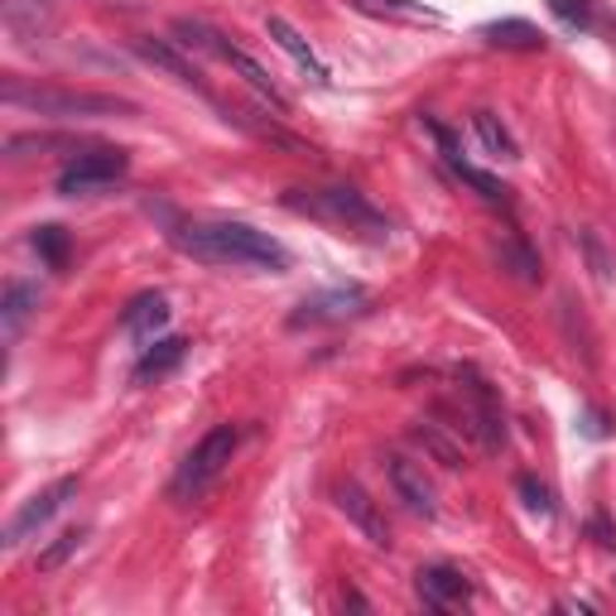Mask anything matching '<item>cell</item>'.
<instances>
[{
    "label": "cell",
    "mask_w": 616,
    "mask_h": 616,
    "mask_svg": "<svg viewBox=\"0 0 616 616\" xmlns=\"http://www.w3.org/2000/svg\"><path fill=\"white\" fill-rule=\"evenodd\" d=\"M173 246L188 250L193 260H208V266H242L270 275H284L294 260L270 232H256L246 222H188L173 232Z\"/></svg>",
    "instance_id": "cell-1"
},
{
    "label": "cell",
    "mask_w": 616,
    "mask_h": 616,
    "mask_svg": "<svg viewBox=\"0 0 616 616\" xmlns=\"http://www.w3.org/2000/svg\"><path fill=\"white\" fill-rule=\"evenodd\" d=\"M0 97H5L10 107L40 111V116H54V121L135 116V102H121V97H107V92H78V87H24L20 78H5Z\"/></svg>",
    "instance_id": "cell-2"
},
{
    "label": "cell",
    "mask_w": 616,
    "mask_h": 616,
    "mask_svg": "<svg viewBox=\"0 0 616 616\" xmlns=\"http://www.w3.org/2000/svg\"><path fill=\"white\" fill-rule=\"evenodd\" d=\"M236 444H242V429H236V424H212V429L193 444V452L179 462L169 496L183 501V506H188V501H203L212 492V482L226 472V462H232Z\"/></svg>",
    "instance_id": "cell-3"
},
{
    "label": "cell",
    "mask_w": 616,
    "mask_h": 616,
    "mask_svg": "<svg viewBox=\"0 0 616 616\" xmlns=\"http://www.w3.org/2000/svg\"><path fill=\"white\" fill-rule=\"evenodd\" d=\"M289 208L309 212V217H323L333 226H347V232H361V236H371V242H385V232H391L385 217L357 193V188H313V193L289 198Z\"/></svg>",
    "instance_id": "cell-4"
},
{
    "label": "cell",
    "mask_w": 616,
    "mask_h": 616,
    "mask_svg": "<svg viewBox=\"0 0 616 616\" xmlns=\"http://www.w3.org/2000/svg\"><path fill=\"white\" fill-rule=\"evenodd\" d=\"M125 169H131L125 149H87V155H78L68 169L58 173V193H63V198L107 193V188H116V183L125 179Z\"/></svg>",
    "instance_id": "cell-5"
},
{
    "label": "cell",
    "mask_w": 616,
    "mask_h": 616,
    "mask_svg": "<svg viewBox=\"0 0 616 616\" xmlns=\"http://www.w3.org/2000/svg\"><path fill=\"white\" fill-rule=\"evenodd\" d=\"M458 395H462V424L477 434V444H482L486 452L506 448V419H501V405H496L492 385H486L477 371H462L458 376Z\"/></svg>",
    "instance_id": "cell-6"
},
{
    "label": "cell",
    "mask_w": 616,
    "mask_h": 616,
    "mask_svg": "<svg viewBox=\"0 0 616 616\" xmlns=\"http://www.w3.org/2000/svg\"><path fill=\"white\" fill-rule=\"evenodd\" d=\"M72 496H78V477H63V482L44 486L40 496H30L15 515H10V525H5V549H20L24 539H34V535H40L63 506H68Z\"/></svg>",
    "instance_id": "cell-7"
},
{
    "label": "cell",
    "mask_w": 616,
    "mask_h": 616,
    "mask_svg": "<svg viewBox=\"0 0 616 616\" xmlns=\"http://www.w3.org/2000/svg\"><path fill=\"white\" fill-rule=\"evenodd\" d=\"M381 468H385V482H391V492H395L400 506H405L410 515H424V520H434V515H438L434 482L424 477L419 462H410L405 452H385Z\"/></svg>",
    "instance_id": "cell-8"
},
{
    "label": "cell",
    "mask_w": 616,
    "mask_h": 616,
    "mask_svg": "<svg viewBox=\"0 0 616 616\" xmlns=\"http://www.w3.org/2000/svg\"><path fill=\"white\" fill-rule=\"evenodd\" d=\"M434 131V141H438V149H444V165L458 173L462 183L472 188L477 198H482V203H492V208H511V188L496 179V173H486V169H477L472 159H462V145L452 141V131H444V125H429Z\"/></svg>",
    "instance_id": "cell-9"
},
{
    "label": "cell",
    "mask_w": 616,
    "mask_h": 616,
    "mask_svg": "<svg viewBox=\"0 0 616 616\" xmlns=\"http://www.w3.org/2000/svg\"><path fill=\"white\" fill-rule=\"evenodd\" d=\"M337 511H343L347 520L357 525L361 539H367L371 549H391V525H385V515L376 511V501L361 492L357 482H343V486H337Z\"/></svg>",
    "instance_id": "cell-10"
},
{
    "label": "cell",
    "mask_w": 616,
    "mask_h": 616,
    "mask_svg": "<svg viewBox=\"0 0 616 616\" xmlns=\"http://www.w3.org/2000/svg\"><path fill=\"white\" fill-rule=\"evenodd\" d=\"M266 34H270V40L280 44V48H284L289 58L299 63V72H304V78H309L313 87H333V78H328V68H323V58L313 54V44H309L304 34H299V30H294V24H289L284 15H270V20H266Z\"/></svg>",
    "instance_id": "cell-11"
},
{
    "label": "cell",
    "mask_w": 616,
    "mask_h": 616,
    "mask_svg": "<svg viewBox=\"0 0 616 616\" xmlns=\"http://www.w3.org/2000/svg\"><path fill=\"white\" fill-rule=\"evenodd\" d=\"M121 328H125V337H135V343H155V333L169 328V299L165 294L131 299V309L121 313Z\"/></svg>",
    "instance_id": "cell-12"
},
{
    "label": "cell",
    "mask_w": 616,
    "mask_h": 616,
    "mask_svg": "<svg viewBox=\"0 0 616 616\" xmlns=\"http://www.w3.org/2000/svg\"><path fill=\"white\" fill-rule=\"evenodd\" d=\"M419 597L429 602V607H452V602L472 597V583L458 569H448V563H434V569L419 573Z\"/></svg>",
    "instance_id": "cell-13"
},
{
    "label": "cell",
    "mask_w": 616,
    "mask_h": 616,
    "mask_svg": "<svg viewBox=\"0 0 616 616\" xmlns=\"http://www.w3.org/2000/svg\"><path fill=\"white\" fill-rule=\"evenodd\" d=\"M361 304H367V294H361V289H337V294H323V299H304L289 323H294V328H304V323L347 318V313H361Z\"/></svg>",
    "instance_id": "cell-14"
},
{
    "label": "cell",
    "mask_w": 616,
    "mask_h": 616,
    "mask_svg": "<svg viewBox=\"0 0 616 616\" xmlns=\"http://www.w3.org/2000/svg\"><path fill=\"white\" fill-rule=\"evenodd\" d=\"M40 309V289L24 284V280H10L5 284V299H0V328H5V343H15L30 323V313Z\"/></svg>",
    "instance_id": "cell-15"
},
{
    "label": "cell",
    "mask_w": 616,
    "mask_h": 616,
    "mask_svg": "<svg viewBox=\"0 0 616 616\" xmlns=\"http://www.w3.org/2000/svg\"><path fill=\"white\" fill-rule=\"evenodd\" d=\"M135 54H141L145 63H155V68H165L169 78H179L183 87H203V72H198L169 40H135Z\"/></svg>",
    "instance_id": "cell-16"
},
{
    "label": "cell",
    "mask_w": 616,
    "mask_h": 616,
    "mask_svg": "<svg viewBox=\"0 0 616 616\" xmlns=\"http://www.w3.org/2000/svg\"><path fill=\"white\" fill-rule=\"evenodd\" d=\"M183 357H188V343H183V337H159V343L145 347L141 367H135V381H159V376H169Z\"/></svg>",
    "instance_id": "cell-17"
},
{
    "label": "cell",
    "mask_w": 616,
    "mask_h": 616,
    "mask_svg": "<svg viewBox=\"0 0 616 616\" xmlns=\"http://www.w3.org/2000/svg\"><path fill=\"white\" fill-rule=\"evenodd\" d=\"M496 260H501V270L511 275V280H520V284H539V256L525 242H515V236H506V242L496 246Z\"/></svg>",
    "instance_id": "cell-18"
},
{
    "label": "cell",
    "mask_w": 616,
    "mask_h": 616,
    "mask_svg": "<svg viewBox=\"0 0 616 616\" xmlns=\"http://www.w3.org/2000/svg\"><path fill=\"white\" fill-rule=\"evenodd\" d=\"M472 125H477V135H482L486 155H496V159H520V145H515V135L492 116V111H477Z\"/></svg>",
    "instance_id": "cell-19"
},
{
    "label": "cell",
    "mask_w": 616,
    "mask_h": 616,
    "mask_svg": "<svg viewBox=\"0 0 616 616\" xmlns=\"http://www.w3.org/2000/svg\"><path fill=\"white\" fill-rule=\"evenodd\" d=\"M486 40L501 44V48H539L545 44V34L535 30V24H525V20H496V24H486Z\"/></svg>",
    "instance_id": "cell-20"
},
{
    "label": "cell",
    "mask_w": 616,
    "mask_h": 616,
    "mask_svg": "<svg viewBox=\"0 0 616 616\" xmlns=\"http://www.w3.org/2000/svg\"><path fill=\"white\" fill-rule=\"evenodd\" d=\"M34 250H40V260L48 270H63L68 266V232L63 226H40L34 232Z\"/></svg>",
    "instance_id": "cell-21"
},
{
    "label": "cell",
    "mask_w": 616,
    "mask_h": 616,
    "mask_svg": "<svg viewBox=\"0 0 616 616\" xmlns=\"http://www.w3.org/2000/svg\"><path fill=\"white\" fill-rule=\"evenodd\" d=\"M357 10H371V15H395V20H438L434 10H424V5H414V0H351Z\"/></svg>",
    "instance_id": "cell-22"
},
{
    "label": "cell",
    "mask_w": 616,
    "mask_h": 616,
    "mask_svg": "<svg viewBox=\"0 0 616 616\" xmlns=\"http://www.w3.org/2000/svg\"><path fill=\"white\" fill-rule=\"evenodd\" d=\"M78 545H82V530H63L54 545L44 549L40 555V573H54V569H63V563H68L72 555H78Z\"/></svg>",
    "instance_id": "cell-23"
},
{
    "label": "cell",
    "mask_w": 616,
    "mask_h": 616,
    "mask_svg": "<svg viewBox=\"0 0 616 616\" xmlns=\"http://www.w3.org/2000/svg\"><path fill=\"white\" fill-rule=\"evenodd\" d=\"M414 444H424V448H429V452H434V458H438V462H444V468H462V452H458V448H452V444H448V438H444V434H438V429H434V424H419V429H414Z\"/></svg>",
    "instance_id": "cell-24"
},
{
    "label": "cell",
    "mask_w": 616,
    "mask_h": 616,
    "mask_svg": "<svg viewBox=\"0 0 616 616\" xmlns=\"http://www.w3.org/2000/svg\"><path fill=\"white\" fill-rule=\"evenodd\" d=\"M549 10L569 30H593V0H549Z\"/></svg>",
    "instance_id": "cell-25"
},
{
    "label": "cell",
    "mask_w": 616,
    "mask_h": 616,
    "mask_svg": "<svg viewBox=\"0 0 616 616\" xmlns=\"http://www.w3.org/2000/svg\"><path fill=\"white\" fill-rule=\"evenodd\" d=\"M515 486H520L525 506H530L535 515H555V501H549V486H545V482H535V477L525 472V477H520V482H515Z\"/></svg>",
    "instance_id": "cell-26"
},
{
    "label": "cell",
    "mask_w": 616,
    "mask_h": 616,
    "mask_svg": "<svg viewBox=\"0 0 616 616\" xmlns=\"http://www.w3.org/2000/svg\"><path fill=\"white\" fill-rule=\"evenodd\" d=\"M583 246H587V260H593V275L602 284L612 280V266H607V256H602V246H597V236L593 232H583Z\"/></svg>",
    "instance_id": "cell-27"
}]
</instances>
